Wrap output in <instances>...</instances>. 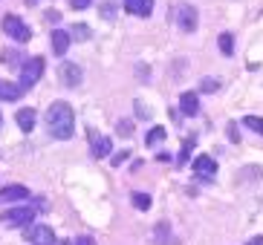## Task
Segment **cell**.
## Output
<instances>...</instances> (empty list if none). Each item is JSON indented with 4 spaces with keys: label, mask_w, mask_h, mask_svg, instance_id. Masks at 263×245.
<instances>
[{
    "label": "cell",
    "mask_w": 263,
    "mask_h": 245,
    "mask_svg": "<svg viewBox=\"0 0 263 245\" xmlns=\"http://www.w3.org/2000/svg\"><path fill=\"white\" fill-rule=\"evenodd\" d=\"M21 95H24V87L0 78V101H21Z\"/></svg>",
    "instance_id": "10"
},
{
    "label": "cell",
    "mask_w": 263,
    "mask_h": 245,
    "mask_svg": "<svg viewBox=\"0 0 263 245\" xmlns=\"http://www.w3.org/2000/svg\"><path fill=\"white\" fill-rule=\"evenodd\" d=\"M70 32H64V29H55L52 32V40H49V44H52V52L55 55H67V49H70Z\"/></svg>",
    "instance_id": "14"
},
{
    "label": "cell",
    "mask_w": 263,
    "mask_h": 245,
    "mask_svg": "<svg viewBox=\"0 0 263 245\" xmlns=\"http://www.w3.org/2000/svg\"><path fill=\"white\" fill-rule=\"evenodd\" d=\"M0 121H3V118H0Z\"/></svg>",
    "instance_id": "32"
},
{
    "label": "cell",
    "mask_w": 263,
    "mask_h": 245,
    "mask_svg": "<svg viewBox=\"0 0 263 245\" xmlns=\"http://www.w3.org/2000/svg\"><path fill=\"white\" fill-rule=\"evenodd\" d=\"M200 90H202V92H217V90H220V81H217V78H202V81H200Z\"/></svg>",
    "instance_id": "22"
},
{
    "label": "cell",
    "mask_w": 263,
    "mask_h": 245,
    "mask_svg": "<svg viewBox=\"0 0 263 245\" xmlns=\"http://www.w3.org/2000/svg\"><path fill=\"white\" fill-rule=\"evenodd\" d=\"M41 75H44V58L35 55V58H26V61L21 64V87H24V90L38 84Z\"/></svg>",
    "instance_id": "2"
},
{
    "label": "cell",
    "mask_w": 263,
    "mask_h": 245,
    "mask_svg": "<svg viewBox=\"0 0 263 245\" xmlns=\"http://www.w3.org/2000/svg\"><path fill=\"white\" fill-rule=\"evenodd\" d=\"M136 115H139V118H151V110H147L142 101H136Z\"/></svg>",
    "instance_id": "24"
},
{
    "label": "cell",
    "mask_w": 263,
    "mask_h": 245,
    "mask_svg": "<svg viewBox=\"0 0 263 245\" xmlns=\"http://www.w3.org/2000/svg\"><path fill=\"white\" fill-rule=\"evenodd\" d=\"M72 245H96V242H93V237H78V239H72Z\"/></svg>",
    "instance_id": "28"
},
{
    "label": "cell",
    "mask_w": 263,
    "mask_h": 245,
    "mask_svg": "<svg viewBox=\"0 0 263 245\" xmlns=\"http://www.w3.org/2000/svg\"><path fill=\"white\" fill-rule=\"evenodd\" d=\"M15 121H17V127H21V130H24V133H29L32 127L38 124V113H35V110H32V107H24V110H17Z\"/></svg>",
    "instance_id": "12"
},
{
    "label": "cell",
    "mask_w": 263,
    "mask_h": 245,
    "mask_svg": "<svg viewBox=\"0 0 263 245\" xmlns=\"http://www.w3.org/2000/svg\"><path fill=\"white\" fill-rule=\"evenodd\" d=\"M47 127L52 138H61V141L72 138V133H76V113H72V107L67 101H52L47 107Z\"/></svg>",
    "instance_id": "1"
},
{
    "label": "cell",
    "mask_w": 263,
    "mask_h": 245,
    "mask_svg": "<svg viewBox=\"0 0 263 245\" xmlns=\"http://www.w3.org/2000/svg\"><path fill=\"white\" fill-rule=\"evenodd\" d=\"M3 32H6V38L17 40V44H26V40H32V29L26 26L24 21L17 15H6L3 17Z\"/></svg>",
    "instance_id": "4"
},
{
    "label": "cell",
    "mask_w": 263,
    "mask_h": 245,
    "mask_svg": "<svg viewBox=\"0 0 263 245\" xmlns=\"http://www.w3.org/2000/svg\"><path fill=\"white\" fill-rule=\"evenodd\" d=\"M179 110H182V115L200 113V98H197V92H182V95H179Z\"/></svg>",
    "instance_id": "13"
},
{
    "label": "cell",
    "mask_w": 263,
    "mask_h": 245,
    "mask_svg": "<svg viewBox=\"0 0 263 245\" xmlns=\"http://www.w3.org/2000/svg\"><path fill=\"white\" fill-rule=\"evenodd\" d=\"M116 130H119V136H130V133H133V124H130V121H119Z\"/></svg>",
    "instance_id": "23"
},
{
    "label": "cell",
    "mask_w": 263,
    "mask_h": 245,
    "mask_svg": "<svg viewBox=\"0 0 263 245\" xmlns=\"http://www.w3.org/2000/svg\"><path fill=\"white\" fill-rule=\"evenodd\" d=\"M229 138H232V141H237V138H240V133H237V127H234V124H229Z\"/></svg>",
    "instance_id": "29"
},
{
    "label": "cell",
    "mask_w": 263,
    "mask_h": 245,
    "mask_svg": "<svg viewBox=\"0 0 263 245\" xmlns=\"http://www.w3.org/2000/svg\"><path fill=\"white\" fill-rule=\"evenodd\" d=\"M130 199H133V208H136V211H147V208H151V196H147V193H133Z\"/></svg>",
    "instance_id": "21"
},
{
    "label": "cell",
    "mask_w": 263,
    "mask_h": 245,
    "mask_svg": "<svg viewBox=\"0 0 263 245\" xmlns=\"http://www.w3.org/2000/svg\"><path fill=\"white\" fill-rule=\"evenodd\" d=\"M0 61L6 64V67H21V61H26V58H21V55H17L15 49H3V55H0Z\"/></svg>",
    "instance_id": "18"
},
{
    "label": "cell",
    "mask_w": 263,
    "mask_h": 245,
    "mask_svg": "<svg viewBox=\"0 0 263 245\" xmlns=\"http://www.w3.org/2000/svg\"><path fill=\"white\" fill-rule=\"evenodd\" d=\"M243 124H246L249 130H255L257 136H263V118H260V115H246V118H243Z\"/></svg>",
    "instance_id": "20"
},
{
    "label": "cell",
    "mask_w": 263,
    "mask_h": 245,
    "mask_svg": "<svg viewBox=\"0 0 263 245\" xmlns=\"http://www.w3.org/2000/svg\"><path fill=\"white\" fill-rule=\"evenodd\" d=\"M194 173H197V176L200 179H214V173H217V161L211 159V156H197V159H194Z\"/></svg>",
    "instance_id": "8"
},
{
    "label": "cell",
    "mask_w": 263,
    "mask_h": 245,
    "mask_svg": "<svg viewBox=\"0 0 263 245\" xmlns=\"http://www.w3.org/2000/svg\"><path fill=\"white\" fill-rule=\"evenodd\" d=\"M21 199H29V191H26L24 185L0 188V205H6V202H21Z\"/></svg>",
    "instance_id": "9"
},
{
    "label": "cell",
    "mask_w": 263,
    "mask_h": 245,
    "mask_svg": "<svg viewBox=\"0 0 263 245\" xmlns=\"http://www.w3.org/2000/svg\"><path fill=\"white\" fill-rule=\"evenodd\" d=\"M124 159H127V150H122V153H119V156H113L110 161H113V168H119V165H122Z\"/></svg>",
    "instance_id": "27"
},
{
    "label": "cell",
    "mask_w": 263,
    "mask_h": 245,
    "mask_svg": "<svg viewBox=\"0 0 263 245\" xmlns=\"http://www.w3.org/2000/svg\"><path fill=\"white\" fill-rule=\"evenodd\" d=\"M220 52H223V55H232L234 52V35H232V32H223V35H220Z\"/></svg>",
    "instance_id": "19"
},
{
    "label": "cell",
    "mask_w": 263,
    "mask_h": 245,
    "mask_svg": "<svg viewBox=\"0 0 263 245\" xmlns=\"http://www.w3.org/2000/svg\"><path fill=\"white\" fill-rule=\"evenodd\" d=\"M58 75H61V84L64 87H78L81 84V78H84V72H81V67L72 61H64L61 69H58Z\"/></svg>",
    "instance_id": "7"
},
{
    "label": "cell",
    "mask_w": 263,
    "mask_h": 245,
    "mask_svg": "<svg viewBox=\"0 0 263 245\" xmlns=\"http://www.w3.org/2000/svg\"><path fill=\"white\" fill-rule=\"evenodd\" d=\"M35 219V208L29 205H21V208H9L0 214V225H6V228H21V225L32 222Z\"/></svg>",
    "instance_id": "3"
},
{
    "label": "cell",
    "mask_w": 263,
    "mask_h": 245,
    "mask_svg": "<svg viewBox=\"0 0 263 245\" xmlns=\"http://www.w3.org/2000/svg\"><path fill=\"white\" fill-rule=\"evenodd\" d=\"M90 3H93V0H70V6H72V9H87Z\"/></svg>",
    "instance_id": "25"
},
{
    "label": "cell",
    "mask_w": 263,
    "mask_h": 245,
    "mask_svg": "<svg viewBox=\"0 0 263 245\" xmlns=\"http://www.w3.org/2000/svg\"><path fill=\"white\" fill-rule=\"evenodd\" d=\"M70 38H76V40H90L93 38V29L90 26H84V23H76L70 29Z\"/></svg>",
    "instance_id": "16"
},
{
    "label": "cell",
    "mask_w": 263,
    "mask_h": 245,
    "mask_svg": "<svg viewBox=\"0 0 263 245\" xmlns=\"http://www.w3.org/2000/svg\"><path fill=\"white\" fill-rule=\"evenodd\" d=\"M24 237L29 245H55V234L47 225H29V228L24 231Z\"/></svg>",
    "instance_id": "5"
},
{
    "label": "cell",
    "mask_w": 263,
    "mask_h": 245,
    "mask_svg": "<svg viewBox=\"0 0 263 245\" xmlns=\"http://www.w3.org/2000/svg\"><path fill=\"white\" fill-rule=\"evenodd\" d=\"M165 136H168V130H165V127H154V130L145 136V145H147V147H154V145H159Z\"/></svg>",
    "instance_id": "17"
},
{
    "label": "cell",
    "mask_w": 263,
    "mask_h": 245,
    "mask_svg": "<svg viewBox=\"0 0 263 245\" xmlns=\"http://www.w3.org/2000/svg\"><path fill=\"white\" fill-rule=\"evenodd\" d=\"M124 9L136 17H147L154 12V0H124Z\"/></svg>",
    "instance_id": "11"
},
{
    "label": "cell",
    "mask_w": 263,
    "mask_h": 245,
    "mask_svg": "<svg viewBox=\"0 0 263 245\" xmlns=\"http://www.w3.org/2000/svg\"><path fill=\"white\" fill-rule=\"evenodd\" d=\"M249 245H263V237H252V239H249Z\"/></svg>",
    "instance_id": "30"
},
{
    "label": "cell",
    "mask_w": 263,
    "mask_h": 245,
    "mask_svg": "<svg viewBox=\"0 0 263 245\" xmlns=\"http://www.w3.org/2000/svg\"><path fill=\"white\" fill-rule=\"evenodd\" d=\"M26 3H29V6H32V3H38V0H26Z\"/></svg>",
    "instance_id": "31"
},
{
    "label": "cell",
    "mask_w": 263,
    "mask_h": 245,
    "mask_svg": "<svg viewBox=\"0 0 263 245\" xmlns=\"http://www.w3.org/2000/svg\"><path fill=\"white\" fill-rule=\"evenodd\" d=\"M47 21H49V23H58V21H61V12H55V9H49V12H47Z\"/></svg>",
    "instance_id": "26"
},
{
    "label": "cell",
    "mask_w": 263,
    "mask_h": 245,
    "mask_svg": "<svg viewBox=\"0 0 263 245\" xmlns=\"http://www.w3.org/2000/svg\"><path fill=\"white\" fill-rule=\"evenodd\" d=\"M110 138L107 136H99V138H93V156L96 159H107V153H110Z\"/></svg>",
    "instance_id": "15"
},
{
    "label": "cell",
    "mask_w": 263,
    "mask_h": 245,
    "mask_svg": "<svg viewBox=\"0 0 263 245\" xmlns=\"http://www.w3.org/2000/svg\"><path fill=\"white\" fill-rule=\"evenodd\" d=\"M174 21H177V26L182 32H194V29H197V9L188 6V3H179Z\"/></svg>",
    "instance_id": "6"
}]
</instances>
